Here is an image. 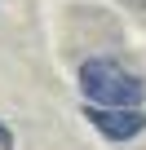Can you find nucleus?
Segmentation results:
<instances>
[{"mask_svg":"<svg viewBox=\"0 0 146 150\" xmlns=\"http://www.w3.org/2000/svg\"><path fill=\"white\" fill-rule=\"evenodd\" d=\"M84 119L98 137L106 141H133L146 132V110L142 106H128V110H111V106H84Z\"/></svg>","mask_w":146,"mask_h":150,"instance_id":"obj_2","label":"nucleus"},{"mask_svg":"<svg viewBox=\"0 0 146 150\" xmlns=\"http://www.w3.org/2000/svg\"><path fill=\"white\" fill-rule=\"evenodd\" d=\"M0 150H14V132H9L5 119H0Z\"/></svg>","mask_w":146,"mask_h":150,"instance_id":"obj_3","label":"nucleus"},{"mask_svg":"<svg viewBox=\"0 0 146 150\" xmlns=\"http://www.w3.org/2000/svg\"><path fill=\"white\" fill-rule=\"evenodd\" d=\"M80 93H84V106L128 110V106H142L146 84H142V75L124 71V66L111 62V57H89V62L80 66Z\"/></svg>","mask_w":146,"mask_h":150,"instance_id":"obj_1","label":"nucleus"}]
</instances>
